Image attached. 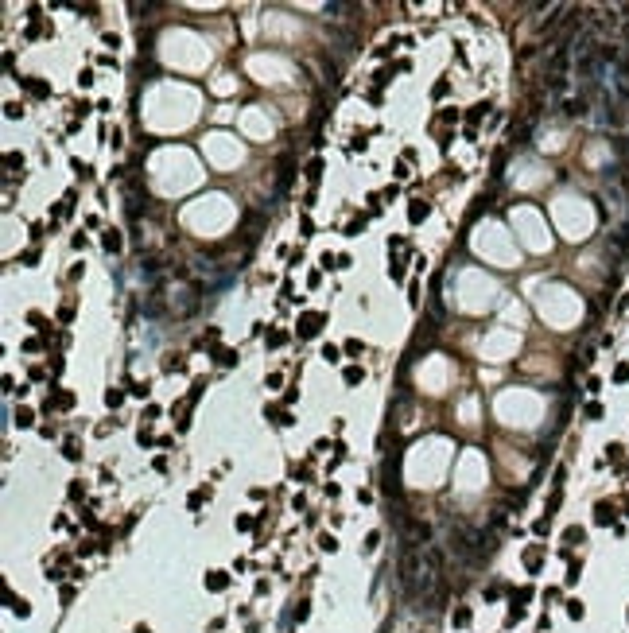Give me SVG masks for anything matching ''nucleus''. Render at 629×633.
Here are the masks:
<instances>
[{
    "mask_svg": "<svg viewBox=\"0 0 629 633\" xmlns=\"http://www.w3.org/2000/svg\"><path fill=\"white\" fill-rule=\"evenodd\" d=\"M55 404H59V408H70L74 397H70V393H59V397H55Z\"/></svg>",
    "mask_w": 629,
    "mask_h": 633,
    "instance_id": "28",
    "label": "nucleus"
},
{
    "mask_svg": "<svg viewBox=\"0 0 629 633\" xmlns=\"http://www.w3.org/2000/svg\"><path fill=\"white\" fill-rule=\"evenodd\" d=\"M342 377H346V385H361V377H365V373H361V365H350Z\"/></svg>",
    "mask_w": 629,
    "mask_h": 633,
    "instance_id": "13",
    "label": "nucleus"
},
{
    "mask_svg": "<svg viewBox=\"0 0 629 633\" xmlns=\"http://www.w3.org/2000/svg\"><path fill=\"white\" fill-rule=\"evenodd\" d=\"M525 560H528V571H540V548H532Z\"/></svg>",
    "mask_w": 629,
    "mask_h": 633,
    "instance_id": "18",
    "label": "nucleus"
},
{
    "mask_svg": "<svg viewBox=\"0 0 629 633\" xmlns=\"http://www.w3.org/2000/svg\"><path fill=\"white\" fill-rule=\"evenodd\" d=\"M614 381H621V385H625V381H629V365H625V361H621V365H617V369H614Z\"/></svg>",
    "mask_w": 629,
    "mask_h": 633,
    "instance_id": "25",
    "label": "nucleus"
},
{
    "mask_svg": "<svg viewBox=\"0 0 629 633\" xmlns=\"http://www.w3.org/2000/svg\"><path fill=\"white\" fill-rule=\"evenodd\" d=\"M319 175H322V160H311L307 163V179H311V183H319Z\"/></svg>",
    "mask_w": 629,
    "mask_h": 633,
    "instance_id": "17",
    "label": "nucleus"
},
{
    "mask_svg": "<svg viewBox=\"0 0 629 633\" xmlns=\"http://www.w3.org/2000/svg\"><path fill=\"white\" fill-rule=\"evenodd\" d=\"M16 424H20V427H31V424H35L31 408H20V412H16Z\"/></svg>",
    "mask_w": 629,
    "mask_h": 633,
    "instance_id": "16",
    "label": "nucleus"
},
{
    "mask_svg": "<svg viewBox=\"0 0 629 633\" xmlns=\"http://www.w3.org/2000/svg\"><path fill=\"white\" fill-rule=\"evenodd\" d=\"M105 400H109V408H117L120 400H124V393H120V389H109V393H105Z\"/></svg>",
    "mask_w": 629,
    "mask_h": 633,
    "instance_id": "21",
    "label": "nucleus"
},
{
    "mask_svg": "<svg viewBox=\"0 0 629 633\" xmlns=\"http://www.w3.org/2000/svg\"><path fill=\"white\" fill-rule=\"evenodd\" d=\"M594 521H598V525H610V521H614V505H606V501H602L598 509H594Z\"/></svg>",
    "mask_w": 629,
    "mask_h": 633,
    "instance_id": "7",
    "label": "nucleus"
},
{
    "mask_svg": "<svg viewBox=\"0 0 629 633\" xmlns=\"http://www.w3.org/2000/svg\"><path fill=\"white\" fill-rule=\"evenodd\" d=\"M563 540H567V544H583L586 532H583V529H567V532H563Z\"/></svg>",
    "mask_w": 629,
    "mask_h": 633,
    "instance_id": "15",
    "label": "nucleus"
},
{
    "mask_svg": "<svg viewBox=\"0 0 629 633\" xmlns=\"http://www.w3.org/2000/svg\"><path fill=\"white\" fill-rule=\"evenodd\" d=\"M322 357H326V361H330V365H334L338 357H342V350H338V346H322Z\"/></svg>",
    "mask_w": 629,
    "mask_h": 633,
    "instance_id": "20",
    "label": "nucleus"
},
{
    "mask_svg": "<svg viewBox=\"0 0 629 633\" xmlns=\"http://www.w3.org/2000/svg\"><path fill=\"white\" fill-rule=\"evenodd\" d=\"M470 618H474V614H470L466 606H458V610L451 614V621H454V625H470Z\"/></svg>",
    "mask_w": 629,
    "mask_h": 633,
    "instance_id": "12",
    "label": "nucleus"
},
{
    "mask_svg": "<svg viewBox=\"0 0 629 633\" xmlns=\"http://www.w3.org/2000/svg\"><path fill=\"white\" fill-rule=\"evenodd\" d=\"M268 420H272V424H280V427H288V424H292L288 408H268Z\"/></svg>",
    "mask_w": 629,
    "mask_h": 633,
    "instance_id": "8",
    "label": "nucleus"
},
{
    "mask_svg": "<svg viewBox=\"0 0 629 633\" xmlns=\"http://www.w3.org/2000/svg\"><path fill=\"white\" fill-rule=\"evenodd\" d=\"M420 556H416V552H412V548H404V556H400V583H404V587L408 590H416V579H420Z\"/></svg>",
    "mask_w": 629,
    "mask_h": 633,
    "instance_id": "1",
    "label": "nucleus"
},
{
    "mask_svg": "<svg viewBox=\"0 0 629 633\" xmlns=\"http://www.w3.org/2000/svg\"><path fill=\"white\" fill-rule=\"evenodd\" d=\"M20 113H24V109H20V105H16V101H8V105H4V117H12V120H16V117H20Z\"/></svg>",
    "mask_w": 629,
    "mask_h": 633,
    "instance_id": "26",
    "label": "nucleus"
},
{
    "mask_svg": "<svg viewBox=\"0 0 629 633\" xmlns=\"http://www.w3.org/2000/svg\"><path fill=\"white\" fill-rule=\"evenodd\" d=\"M482 117H485V105H474V109H470V117H466V120H470V136H474V124H478Z\"/></svg>",
    "mask_w": 629,
    "mask_h": 633,
    "instance_id": "14",
    "label": "nucleus"
},
{
    "mask_svg": "<svg viewBox=\"0 0 629 633\" xmlns=\"http://www.w3.org/2000/svg\"><path fill=\"white\" fill-rule=\"evenodd\" d=\"M319 548H322V552H334V548H338V540H334V536H326V532H322V536H319Z\"/></svg>",
    "mask_w": 629,
    "mask_h": 633,
    "instance_id": "22",
    "label": "nucleus"
},
{
    "mask_svg": "<svg viewBox=\"0 0 629 633\" xmlns=\"http://www.w3.org/2000/svg\"><path fill=\"white\" fill-rule=\"evenodd\" d=\"M579 575H583V567H579V563H571V567H567V583H579Z\"/></svg>",
    "mask_w": 629,
    "mask_h": 633,
    "instance_id": "27",
    "label": "nucleus"
},
{
    "mask_svg": "<svg viewBox=\"0 0 629 633\" xmlns=\"http://www.w3.org/2000/svg\"><path fill=\"white\" fill-rule=\"evenodd\" d=\"M225 587H229L225 571H210V575H206V590H225Z\"/></svg>",
    "mask_w": 629,
    "mask_h": 633,
    "instance_id": "6",
    "label": "nucleus"
},
{
    "mask_svg": "<svg viewBox=\"0 0 629 633\" xmlns=\"http://www.w3.org/2000/svg\"><path fill=\"white\" fill-rule=\"evenodd\" d=\"M288 183H292V156H284V160H280V171H276V194L288 191Z\"/></svg>",
    "mask_w": 629,
    "mask_h": 633,
    "instance_id": "4",
    "label": "nucleus"
},
{
    "mask_svg": "<svg viewBox=\"0 0 629 633\" xmlns=\"http://www.w3.org/2000/svg\"><path fill=\"white\" fill-rule=\"evenodd\" d=\"M567 614L579 621V618H583V602H579V598H571V602H567Z\"/></svg>",
    "mask_w": 629,
    "mask_h": 633,
    "instance_id": "19",
    "label": "nucleus"
},
{
    "mask_svg": "<svg viewBox=\"0 0 629 633\" xmlns=\"http://www.w3.org/2000/svg\"><path fill=\"white\" fill-rule=\"evenodd\" d=\"M408 218H412V221H424V218H427V202H412V206H408Z\"/></svg>",
    "mask_w": 629,
    "mask_h": 633,
    "instance_id": "11",
    "label": "nucleus"
},
{
    "mask_svg": "<svg viewBox=\"0 0 629 633\" xmlns=\"http://www.w3.org/2000/svg\"><path fill=\"white\" fill-rule=\"evenodd\" d=\"M400 525H404V532H408V544H427V540H431V525H427V521L400 517Z\"/></svg>",
    "mask_w": 629,
    "mask_h": 633,
    "instance_id": "2",
    "label": "nucleus"
},
{
    "mask_svg": "<svg viewBox=\"0 0 629 633\" xmlns=\"http://www.w3.org/2000/svg\"><path fill=\"white\" fill-rule=\"evenodd\" d=\"M322 330V315H315V311H307L303 319H299V338H315Z\"/></svg>",
    "mask_w": 629,
    "mask_h": 633,
    "instance_id": "3",
    "label": "nucleus"
},
{
    "mask_svg": "<svg viewBox=\"0 0 629 633\" xmlns=\"http://www.w3.org/2000/svg\"><path fill=\"white\" fill-rule=\"evenodd\" d=\"M8 606H12V614H20V618H28V614H31V606L24 602V598H16V594H8Z\"/></svg>",
    "mask_w": 629,
    "mask_h": 633,
    "instance_id": "9",
    "label": "nucleus"
},
{
    "mask_svg": "<svg viewBox=\"0 0 629 633\" xmlns=\"http://www.w3.org/2000/svg\"><path fill=\"white\" fill-rule=\"evenodd\" d=\"M101 245H105L109 252H120V233H117V229H109V233L101 237Z\"/></svg>",
    "mask_w": 629,
    "mask_h": 633,
    "instance_id": "10",
    "label": "nucleus"
},
{
    "mask_svg": "<svg viewBox=\"0 0 629 633\" xmlns=\"http://www.w3.org/2000/svg\"><path fill=\"white\" fill-rule=\"evenodd\" d=\"M284 342H288V334H284V330H272V334H268V346H284Z\"/></svg>",
    "mask_w": 629,
    "mask_h": 633,
    "instance_id": "24",
    "label": "nucleus"
},
{
    "mask_svg": "<svg viewBox=\"0 0 629 633\" xmlns=\"http://www.w3.org/2000/svg\"><path fill=\"white\" fill-rule=\"evenodd\" d=\"M20 82L28 86L31 97H47V93H51V86H47V82H39V78H20Z\"/></svg>",
    "mask_w": 629,
    "mask_h": 633,
    "instance_id": "5",
    "label": "nucleus"
},
{
    "mask_svg": "<svg viewBox=\"0 0 629 633\" xmlns=\"http://www.w3.org/2000/svg\"><path fill=\"white\" fill-rule=\"evenodd\" d=\"M233 361H237L233 350H221V353H218V365H233Z\"/></svg>",
    "mask_w": 629,
    "mask_h": 633,
    "instance_id": "23",
    "label": "nucleus"
}]
</instances>
